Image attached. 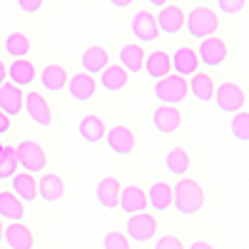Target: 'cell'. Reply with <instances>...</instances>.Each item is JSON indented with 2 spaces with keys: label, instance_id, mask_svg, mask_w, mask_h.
Returning <instances> with one entry per match:
<instances>
[{
  "label": "cell",
  "instance_id": "6",
  "mask_svg": "<svg viewBox=\"0 0 249 249\" xmlns=\"http://www.w3.org/2000/svg\"><path fill=\"white\" fill-rule=\"evenodd\" d=\"M130 30L137 37V43H155L160 37L157 18L150 10H135L132 18H130Z\"/></svg>",
  "mask_w": 249,
  "mask_h": 249
},
{
  "label": "cell",
  "instance_id": "35",
  "mask_svg": "<svg viewBox=\"0 0 249 249\" xmlns=\"http://www.w3.org/2000/svg\"><path fill=\"white\" fill-rule=\"evenodd\" d=\"M102 249H132V247H130L127 234H122V232H107L105 237H102Z\"/></svg>",
  "mask_w": 249,
  "mask_h": 249
},
{
  "label": "cell",
  "instance_id": "19",
  "mask_svg": "<svg viewBox=\"0 0 249 249\" xmlns=\"http://www.w3.org/2000/svg\"><path fill=\"white\" fill-rule=\"evenodd\" d=\"M77 135L88 144H97L107 137V127H105V122H102L100 115H85L77 122Z\"/></svg>",
  "mask_w": 249,
  "mask_h": 249
},
{
  "label": "cell",
  "instance_id": "27",
  "mask_svg": "<svg viewBox=\"0 0 249 249\" xmlns=\"http://www.w3.org/2000/svg\"><path fill=\"white\" fill-rule=\"evenodd\" d=\"M8 75H10V82H13V85H18L20 90L30 88L33 82H35V77H37L35 65H33L30 60H13L10 68H8Z\"/></svg>",
  "mask_w": 249,
  "mask_h": 249
},
{
  "label": "cell",
  "instance_id": "14",
  "mask_svg": "<svg viewBox=\"0 0 249 249\" xmlns=\"http://www.w3.org/2000/svg\"><path fill=\"white\" fill-rule=\"evenodd\" d=\"M152 124H155V130L160 135H172L179 130V124H182V112L172 105H160L155 107L152 112Z\"/></svg>",
  "mask_w": 249,
  "mask_h": 249
},
{
  "label": "cell",
  "instance_id": "20",
  "mask_svg": "<svg viewBox=\"0 0 249 249\" xmlns=\"http://www.w3.org/2000/svg\"><path fill=\"white\" fill-rule=\"evenodd\" d=\"M37 197L43 202H48V204L60 202L62 197H65V182H62V177L55 175V172L43 175L37 179Z\"/></svg>",
  "mask_w": 249,
  "mask_h": 249
},
{
  "label": "cell",
  "instance_id": "10",
  "mask_svg": "<svg viewBox=\"0 0 249 249\" xmlns=\"http://www.w3.org/2000/svg\"><path fill=\"white\" fill-rule=\"evenodd\" d=\"M23 110H25V95H23V90H20L18 85H13V82H3V85H0V112L13 120Z\"/></svg>",
  "mask_w": 249,
  "mask_h": 249
},
{
  "label": "cell",
  "instance_id": "18",
  "mask_svg": "<svg viewBox=\"0 0 249 249\" xmlns=\"http://www.w3.org/2000/svg\"><path fill=\"white\" fill-rule=\"evenodd\" d=\"M68 92H70V97L75 102H90L95 97V92H97V82L88 72H77L68 82Z\"/></svg>",
  "mask_w": 249,
  "mask_h": 249
},
{
  "label": "cell",
  "instance_id": "42",
  "mask_svg": "<svg viewBox=\"0 0 249 249\" xmlns=\"http://www.w3.org/2000/svg\"><path fill=\"white\" fill-rule=\"evenodd\" d=\"M5 77H8V68H5V62L0 60V85H3V82H8Z\"/></svg>",
  "mask_w": 249,
  "mask_h": 249
},
{
  "label": "cell",
  "instance_id": "9",
  "mask_svg": "<svg viewBox=\"0 0 249 249\" xmlns=\"http://www.w3.org/2000/svg\"><path fill=\"white\" fill-rule=\"evenodd\" d=\"M23 112L30 117L33 124H37V127H50L53 124V110L48 107L45 97L40 92H35V90H30L25 95V110Z\"/></svg>",
  "mask_w": 249,
  "mask_h": 249
},
{
  "label": "cell",
  "instance_id": "15",
  "mask_svg": "<svg viewBox=\"0 0 249 249\" xmlns=\"http://www.w3.org/2000/svg\"><path fill=\"white\" fill-rule=\"evenodd\" d=\"M120 210L132 217V214H142L147 210V195H144L142 187L130 184V187H122V195H120Z\"/></svg>",
  "mask_w": 249,
  "mask_h": 249
},
{
  "label": "cell",
  "instance_id": "29",
  "mask_svg": "<svg viewBox=\"0 0 249 249\" xmlns=\"http://www.w3.org/2000/svg\"><path fill=\"white\" fill-rule=\"evenodd\" d=\"M25 217V204L20 202L13 192H0V219H8L10 222H23Z\"/></svg>",
  "mask_w": 249,
  "mask_h": 249
},
{
  "label": "cell",
  "instance_id": "21",
  "mask_svg": "<svg viewBox=\"0 0 249 249\" xmlns=\"http://www.w3.org/2000/svg\"><path fill=\"white\" fill-rule=\"evenodd\" d=\"M170 70H172V57H170V53H164V50H152L147 57H144L142 72L147 75V77H152L155 82L162 80V77H167Z\"/></svg>",
  "mask_w": 249,
  "mask_h": 249
},
{
  "label": "cell",
  "instance_id": "31",
  "mask_svg": "<svg viewBox=\"0 0 249 249\" xmlns=\"http://www.w3.org/2000/svg\"><path fill=\"white\" fill-rule=\"evenodd\" d=\"M164 167L170 170V175L184 179V175L190 172V155H187L184 147H172L167 155H164Z\"/></svg>",
  "mask_w": 249,
  "mask_h": 249
},
{
  "label": "cell",
  "instance_id": "40",
  "mask_svg": "<svg viewBox=\"0 0 249 249\" xmlns=\"http://www.w3.org/2000/svg\"><path fill=\"white\" fill-rule=\"evenodd\" d=\"M190 249H214L210 242H202V239H197V242H192L190 244Z\"/></svg>",
  "mask_w": 249,
  "mask_h": 249
},
{
  "label": "cell",
  "instance_id": "46",
  "mask_svg": "<svg viewBox=\"0 0 249 249\" xmlns=\"http://www.w3.org/2000/svg\"><path fill=\"white\" fill-rule=\"evenodd\" d=\"M70 3H77V0H70Z\"/></svg>",
  "mask_w": 249,
  "mask_h": 249
},
{
  "label": "cell",
  "instance_id": "2",
  "mask_svg": "<svg viewBox=\"0 0 249 249\" xmlns=\"http://www.w3.org/2000/svg\"><path fill=\"white\" fill-rule=\"evenodd\" d=\"M184 28H187V33H190L192 37H197L202 43V40H207V37H214V33L219 28V18H217L214 10H210L207 5H199V8L190 10Z\"/></svg>",
  "mask_w": 249,
  "mask_h": 249
},
{
  "label": "cell",
  "instance_id": "45",
  "mask_svg": "<svg viewBox=\"0 0 249 249\" xmlns=\"http://www.w3.org/2000/svg\"><path fill=\"white\" fill-rule=\"evenodd\" d=\"M247 187H249V175H247Z\"/></svg>",
  "mask_w": 249,
  "mask_h": 249
},
{
  "label": "cell",
  "instance_id": "1",
  "mask_svg": "<svg viewBox=\"0 0 249 249\" xmlns=\"http://www.w3.org/2000/svg\"><path fill=\"white\" fill-rule=\"evenodd\" d=\"M172 207L182 217H192L204 207V190L195 179H179L175 184V202Z\"/></svg>",
  "mask_w": 249,
  "mask_h": 249
},
{
  "label": "cell",
  "instance_id": "24",
  "mask_svg": "<svg viewBox=\"0 0 249 249\" xmlns=\"http://www.w3.org/2000/svg\"><path fill=\"white\" fill-rule=\"evenodd\" d=\"M5 244L10 249H33L35 247V239H33V232L30 227H25L23 222H10L5 227V234H3Z\"/></svg>",
  "mask_w": 249,
  "mask_h": 249
},
{
  "label": "cell",
  "instance_id": "13",
  "mask_svg": "<svg viewBox=\"0 0 249 249\" xmlns=\"http://www.w3.org/2000/svg\"><path fill=\"white\" fill-rule=\"evenodd\" d=\"M172 70L175 75L179 77H192L199 72V57H197V50H192L190 45H179L175 53H172Z\"/></svg>",
  "mask_w": 249,
  "mask_h": 249
},
{
  "label": "cell",
  "instance_id": "39",
  "mask_svg": "<svg viewBox=\"0 0 249 249\" xmlns=\"http://www.w3.org/2000/svg\"><path fill=\"white\" fill-rule=\"evenodd\" d=\"M8 130H10V117L0 112V135H5Z\"/></svg>",
  "mask_w": 249,
  "mask_h": 249
},
{
  "label": "cell",
  "instance_id": "38",
  "mask_svg": "<svg viewBox=\"0 0 249 249\" xmlns=\"http://www.w3.org/2000/svg\"><path fill=\"white\" fill-rule=\"evenodd\" d=\"M43 5H45V0H18V8L23 10V13H28V15L40 13V10H43Z\"/></svg>",
  "mask_w": 249,
  "mask_h": 249
},
{
  "label": "cell",
  "instance_id": "26",
  "mask_svg": "<svg viewBox=\"0 0 249 249\" xmlns=\"http://www.w3.org/2000/svg\"><path fill=\"white\" fill-rule=\"evenodd\" d=\"M120 65L127 70L130 75L132 72H142V68H144V50H142V45L140 43H127V45H122L120 48Z\"/></svg>",
  "mask_w": 249,
  "mask_h": 249
},
{
  "label": "cell",
  "instance_id": "4",
  "mask_svg": "<svg viewBox=\"0 0 249 249\" xmlns=\"http://www.w3.org/2000/svg\"><path fill=\"white\" fill-rule=\"evenodd\" d=\"M187 90H190V85H187V80L179 77V75H167V77L155 82V97L160 100V105L177 107L187 97Z\"/></svg>",
  "mask_w": 249,
  "mask_h": 249
},
{
  "label": "cell",
  "instance_id": "5",
  "mask_svg": "<svg viewBox=\"0 0 249 249\" xmlns=\"http://www.w3.org/2000/svg\"><path fill=\"white\" fill-rule=\"evenodd\" d=\"M214 105L227 112V115H237L244 107V90L237 85V82H222V85L214 90Z\"/></svg>",
  "mask_w": 249,
  "mask_h": 249
},
{
  "label": "cell",
  "instance_id": "22",
  "mask_svg": "<svg viewBox=\"0 0 249 249\" xmlns=\"http://www.w3.org/2000/svg\"><path fill=\"white\" fill-rule=\"evenodd\" d=\"M68 82H70L68 70L62 65H57V62H48V65L43 68V72H40V85H43L45 90H50V92H62L68 88Z\"/></svg>",
  "mask_w": 249,
  "mask_h": 249
},
{
  "label": "cell",
  "instance_id": "3",
  "mask_svg": "<svg viewBox=\"0 0 249 249\" xmlns=\"http://www.w3.org/2000/svg\"><path fill=\"white\" fill-rule=\"evenodd\" d=\"M18 152V164H20V170H25L28 175H43V170L48 167V155L45 150L40 147L37 142L33 140H23L15 147Z\"/></svg>",
  "mask_w": 249,
  "mask_h": 249
},
{
  "label": "cell",
  "instance_id": "17",
  "mask_svg": "<svg viewBox=\"0 0 249 249\" xmlns=\"http://www.w3.org/2000/svg\"><path fill=\"white\" fill-rule=\"evenodd\" d=\"M187 23V15L179 5H164L160 13H157V25H160V33L164 35H177L182 33Z\"/></svg>",
  "mask_w": 249,
  "mask_h": 249
},
{
  "label": "cell",
  "instance_id": "43",
  "mask_svg": "<svg viewBox=\"0 0 249 249\" xmlns=\"http://www.w3.org/2000/svg\"><path fill=\"white\" fill-rule=\"evenodd\" d=\"M147 3H150L152 8H160V10H162L164 5H167V0H147Z\"/></svg>",
  "mask_w": 249,
  "mask_h": 249
},
{
  "label": "cell",
  "instance_id": "28",
  "mask_svg": "<svg viewBox=\"0 0 249 249\" xmlns=\"http://www.w3.org/2000/svg\"><path fill=\"white\" fill-rule=\"evenodd\" d=\"M127 80H130V72L124 70L122 65H110L102 70V75H100V85L105 88L107 92H120V90H124L127 88Z\"/></svg>",
  "mask_w": 249,
  "mask_h": 249
},
{
  "label": "cell",
  "instance_id": "41",
  "mask_svg": "<svg viewBox=\"0 0 249 249\" xmlns=\"http://www.w3.org/2000/svg\"><path fill=\"white\" fill-rule=\"evenodd\" d=\"M110 5L122 10V8H130V5H132V0H110Z\"/></svg>",
  "mask_w": 249,
  "mask_h": 249
},
{
  "label": "cell",
  "instance_id": "16",
  "mask_svg": "<svg viewBox=\"0 0 249 249\" xmlns=\"http://www.w3.org/2000/svg\"><path fill=\"white\" fill-rule=\"evenodd\" d=\"M110 65V55L107 50L102 48V45H90L85 53L80 55V68L82 72H88V75H102V70H105Z\"/></svg>",
  "mask_w": 249,
  "mask_h": 249
},
{
  "label": "cell",
  "instance_id": "30",
  "mask_svg": "<svg viewBox=\"0 0 249 249\" xmlns=\"http://www.w3.org/2000/svg\"><path fill=\"white\" fill-rule=\"evenodd\" d=\"M214 80L210 77V72H197L190 77V92L195 100L199 102H212L214 100Z\"/></svg>",
  "mask_w": 249,
  "mask_h": 249
},
{
  "label": "cell",
  "instance_id": "47",
  "mask_svg": "<svg viewBox=\"0 0 249 249\" xmlns=\"http://www.w3.org/2000/svg\"><path fill=\"white\" fill-rule=\"evenodd\" d=\"M0 150H3V144H0Z\"/></svg>",
  "mask_w": 249,
  "mask_h": 249
},
{
  "label": "cell",
  "instance_id": "8",
  "mask_svg": "<svg viewBox=\"0 0 249 249\" xmlns=\"http://www.w3.org/2000/svg\"><path fill=\"white\" fill-rule=\"evenodd\" d=\"M197 57L204 68H219L227 60V43L222 37H207L197 45Z\"/></svg>",
  "mask_w": 249,
  "mask_h": 249
},
{
  "label": "cell",
  "instance_id": "11",
  "mask_svg": "<svg viewBox=\"0 0 249 249\" xmlns=\"http://www.w3.org/2000/svg\"><path fill=\"white\" fill-rule=\"evenodd\" d=\"M120 195H122V184L117 177H102L95 187V199L102 210H117Z\"/></svg>",
  "mask_w": 249,
  "mask_h": 249
},
{
  "label": "cell",
  "instance_id": "12",
  "mask_svg": "<svg viewBox=\"0 0 249 249\" xmlns=\"http://www.w3.org/2000/svg\"><path fill=\"white\" fill-rule=\"evenodd\" d=\"M105 140H107V147L120 157H127L135 152V135L127 124H115V127H110Z\"/></svg>",
  "mask_w": 249,
  "mask_h": 249
},
{
  "label": "cell",
  "instance_id": "23",
  "mask_svg": "<svg viewBox=\"0 0 249 249\" xmlns=\"http://www.w3.org/2000/svg\"><path fill=\"white\" fill-rule=\"evenodd\" d=\"M10 192L23 202V204H33L37 199V182L33 175L28 172H18L13 179H10Z\"/></svg>",
  "mask_w": 249,
  "mask_h": 249
},
{
  "label": "cell",
  "instance_id": "37",
  "mask_svg": "<svg viewBox=\"0 0 249 249\" xmlns=\"http://www.w3.org/2000/svg\"><path fill=\"white\" fill-rule=\"evenodd\" d=\"M155 249H187V247L182 244L179 237H175V234H164V237H160V239L155 242Z\"/></svg>",
  "mask_w": 249,
  "mask_h": 249
},
{
  "label": "cell",
  "instance_id": "7",
  "mask_svg": "<svg viewBox=\"0 0 249 249\" xmlns=\"http://www.w3.org/2000/svg\"><path fill=\"white\" fill-rule=\"evenodd\" d=\"M127 239L130 242H137V244H144V242H150L155 239L157 234V219L147 212H142V214H132L127 217Z\"/></svg>",
  "mask_w": 249,
  "mask_h": 249
},
{
  "label": "cell",
  "instance_id": "34",
  "mask_svg": "<svg viewBox=\"0 0 249 249\" xmlns=\"http://www.w3.org/2000/svg\"><path fill=\"white\" fill-rule=\"evenodd\" d=\"M230 132L237 142H249V112H237L230 122Z\"/></svg>",
  "mask_w": 249,
  "mask_h": 249
},
{
  "label": "cell",
  "instance_id": "36",
  "mask_svg": "<svg viewBox=\"0 0 249 249\" xmlns=\"http://www.w3.org/2000/svg\"><path fill=\"white\" fill-rule=\"evenodd\" d=\"M244 3L247 0H217V8L224 15H239L244 10Z\"/></svg>",
  "mask_w": 249,
  "mask_h": 249
},
{
  "label": "cell",
  "instance_id": "44",
  "mask_svg": "<svg viewBox=\"0 0 249 249\" xmlns=\"http://www.w3.org/2000/svg\"><path fill=\"white\" fill-rule=\"evenodd\" d=\"M3 234H5V227H3V222H0V242H3Z\"/></svg>",
  "mask_w": 249,
  "mask_h": 249
},
{
  "label": "cell",
  "instance_id": "33",
  "mask_svg": "<svg viewBox=\"0 0 249 249\" xmlns=\"http://www.w3.org/2000/svg\"><path fill=\"white\" fill-rule=\"evenodd\" d=\"M18 152L15 147H3L0 150V179H13L18 175Z\"/></svg>",
  "mask_w": 249,
  "mask_h": 249
},
{
  "label": "cell",
  "instance_id": "25",
  "mask_svg": "<svg viewBox=\"0 0 249 249\" xmlns=\"http://www.w3.org/2000/svg\"><path fill=\"white\" fill-rule=\"evenodd\" d=\"M175 202V187H170L167 182H155L150 187L147 195V204L152 207L155 212H167Z\"/></svg>",
  "mask_w": 249,
  "mask_h": 249
},
{
  "label": "cell",
  "instance_id": "32",
  "mask_svg": "<svg viewBox=\"0 0 249 249\" xmlns=\"http://www.w3.org/2000/svg\"><path fill=\"white\" fill-rule=\"evenodd\" d=\"M5 53L13 60H25V55L30 53V37L25 33H10L5 37Z\"/></svg>",
  "mask_w": 249,
  "mask_h": 249
}]
</instances>
